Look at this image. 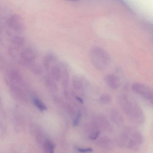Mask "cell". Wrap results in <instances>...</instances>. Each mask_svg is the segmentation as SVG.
Here are the masks:
<instances>
[{
    "mask_svg": "<svg viewBox=\"0 0 153 153\" xmlns=\"http://www.w3.org/2000/svg\"><path fill=\"white\" fill-rule=\"evenodd\" d=\"M45 85L49 90L52 92H55L58 90L57 82L49 75L45 76L44 78Z\"/></svg>",
    "mask_w": 153,
    "mask_h": 153,
    "instance_id": "obj_12",
    "label": "cell"
},
{
    "mask_svg": "<svg viewBox=\"0 0 153 153\" xmlns=\"http://www.w3.org/2000/svg\"><path fill=\"white\" fill-rule=\"evenodd\" d=\"M76 99L77 100L78 102H79L81 103H83V100H82V98H80V97H76Z\"/></svg>",
    "mask_w": 153,
    "mask_h": 153,
    "instance_id": "obj_23",
    "label": "cell"
},
{
    "mask_svg": "<svg viewBox=\"0 0 153 153\" xmlns=\"http://www.w3.org/2000/svg\"><path fill=\"white\" fill-rule=\"evenodd\" d=\"M132 88L135 93L153 104V90L149 87L140 83H134Z\"/></svg>",
    "mask_w": 153,
    "mask_h": 153,
    "instance_id": "obj_6",
    "label": "cell"
},
{
    "mask_svg": "<svg viewBox=\"0 0 153 153\" xmlns=\"http://www.w3.org/2000/svg\"><path fill=\"white\" fill-rule=\"evenodd\" d=\"M100 133H101V132H100V131L98 130L95 131H93V132L91 133V135L89 136V139L92 140H96L100 136Z\"/></svg>",
    "mask_w": 153,
    "mask_h": 153,
    "instance_id": "obj_20",
    "label": "cell"
},
{
    "mask_svg": "<svg viewBox=\"0 0 153 153\" xmlns=\"http://www.w3.org/2000/svg\"><path fill=\"white\" fill-rule=\"evenodd\" d=\"M32 101L34 105L41 111H45L47 109V107L45 105L36 97H33Z\"/></svg>",
    "mask_w": 153,
    "mask_h": 153,
    "instance_id": "obj_17",
    "label": "cell"
},
{
    "mask_svg": "<svg viewBox=\"0 0 153 153\" xmlns=\"http://www.w3.org/2000/svg\"><path fill=\"white\" fill-rule=\"evenodd\" d=\"M97 145L100 147L106 150H110L113 148V142L108 137H103L97 141Z\"/></svg>",
    "mask_w": 153,
    "mask_h": 153,
    "instance_id": "obj_13",
    "label": "cell"
},
{
    "mask_svg": "<svg viewBox=\"0 0 153 153\" xmlns=\"http://www.w3.org/2000/svg\"><path fill=\"white\" fill-rule=\"evenodd\" d=\"M81 114L80 112H79L77 114L75 118V120L73 121V125L74 126H76L78 125L79 123L81 118Z\"/></svg>",
    "mask_w": 153,
    "mask_h": 153,
    "instance_id": "obj_21",
    "label": "cell"
},
{
    "mask_svg": "<svg viewBox=\"0 0 153 153\" xmlns=\"http://www.w3.org/2000/svg\"><path fill=\"white\" fill-rule=\"evenodd\" d=\"M72 85L76 90L83 92L85 90L86 81L84 77L80 76H75L72 79Z\"/></svg>",
    "mask_w": 153,
    "mask_h": 153,
    "instance_id": "obj_7",
    "label": "cell"
},
{
    "mask_svg": "<svg viewBox=\"0 0 153 153\" xmlns=\"http://www.w3.org/2000/svg\"><path fill=\"white\" fill-rule=\"evenodd\" d=\"M11 42L15 47H21L25 44V38L20 36H15L11 39Z\"/></svg>",
    "mask_w": 153,
    "mask_h": 153,
    "instance_id": "obj_16",
    "label": "cell"
},
{
    "mask_svg": "<svg viewBox=\"0 0 153 153\" xmlns=\"http://www.w3.org/2000/svg\"><path fill=\"white\" fill-rule=\"evenodd\" d=\"M111 98L110 96L108 94H103L100 97V101L102 103L107 104L111 102Z\"/></svg>",
    "mask_w": 153,
    "mask_h": 153,
    "instance_id": "obj_18",
    "label": "cell"
},
{
    "mask_svg": "<svg viewBox=\"0 0 153 153\" xmlns=\"http://www.w3.org/2000/svg\"><path fill=\"white\" fill-rule=\"evenodd\" d=\"M45 150L47 153H53L54 150V145L50 141H47L45 143Z\"/></svg>",
    "mask_w": 153,
    "mask_h": 153,
    "instance_id": "obj_19",
    "label": "cell"
},
{
    "mask_svg": "<svg viewBox=\"0 0 153 153\" xmlns=\"http://www.w3.org/2000/svg\"><path fill=\"white\" fill-rule=\"evenodd\" d=\"M105 81L106 85L112 89H116L119 86V81L118 78L113 74L107 75L105 78Z\"/></svg>",
    "mask_w": 153,
    "mask_h": 153,
    "instance_id": "obj_9",
    "label": "cell"
},
{
    "mask_svg": "<svg viewBox=\"0 0 153 153\" xmlns=\"http://www.w3.org/2000/svg\"><path fill=\"white\" fill-rule=\"evenodd\" d=\"M99 124L97 125V126H100L102 129H103L105 130L110 131L112 130V127L109 123V121L105 118L104 116H101L99 118Z\"/></svg>",
    "mask_w": 153,
    "mask_h": 153,
    "instance_id": "obj_15",
    "label": "cell"
},
{
    "mask_svg": "<svg viewBox=\"0 0 153 153\" xmlns=\"http://www.w3.org/2000/svg\"><path fill=\"white\" fill-rule=\"evenodd\" d=\"M6 23L10 29L16 33H21L25 29L23 19L17 14H12L8 17Z\"/></svg>",
    "mask_w": 153,
    "mask_h": 153,
    "instance_id": "obj_5",
    "label": "cell"
},
{
    "mask_svg": "<svg viewBox=\"0 0 153 153\" xmlns=\"http://www.w3.org/2000/svg\"><path fill=\"white\" fill-rule=\"evenodd\" d=\"M62 73L61 80L62 84L64 88V90H67V88L69 83V74L68 68L64 64L61 63Z\"/></svg>",
    "mask_w": 153,
    "mask_h": 153,
    "instance_id": "obj_10",
    "label": "cell"
},
{
    "mask_svg": "<svg viewBox=\"0 0 153 153\" xmlns=\"http://www.w3.org/2000/svg\"><path fill=\"white\" fill-rule=\"evenodd\" d=\"M5 81L15 96L20 97L25 94V84L22 74L17 70H10L6 75Z\"/></svg>",
    "mask_w": 153,
    "mask_h": 153,
    "instance_id": "obj_1",
    "label": "cell"
},
{
    "mask_svg": "<svg viewBox=\"0 0 153 153\" xmlns=\"http://www.w3.org/2000/svg\"><path fill=\"white\" fill-rule=\"evenodd\" d=\"M36 57V53L34 50L28 47L20 52L19 59L21 64L31 68L35 64V62Z\"/></svg>",
    "mask_w": 153,
    "mask_h": 153,
    "instance_id": "obj_4",
    "label": "cell"
},
{
    "mask_svg": "<svg viewBox=\"0 0 153 153\" xmlns=\"http://www.w3.org/2000/svg\"><path fill=\"white\" fill-rule=\"evenodd\" d=\"M110 116L112 122L117 126H121L123 123V118L118 110L112 109L111 111Z\"/></svg>",
    "mask_w": 153,
    "mask_h": 153,
    "instance_id": "obj_11",
    "label": "cell"
},
{
    "mask_svg": "<svg viewBox=\"0 0 153 153\" xmlns=\"http://www.w3.org/2000/svg\"><path fill=\"white\" fill-rule=\"evenodd\" d=\"M129 138L131 140L140 146L144 141V137L141 133L138 131H134L131 132L130 131Z\"/></svg>",
    "mask_w": 153,
    "mask_h": 153,
    "instance_id": "obj_14",
    "label": "cell"
},
{
    "mask_svg": "<svg viewBox=\"0 0 153 153\" xmlns=\"http://www.w3.org/2000/svg\"><path fill=\"white\" fill-rule=\"evenodd\" d=\"M120 104L123 111L131 120L140 123L144 121L145 116L142 109L128 97H121Z\"/></svg>",
    "mask_w": 153,
    "mask_h": 153,
    "instance_id": "obj_2",
    "label": "cell"
},
{
    "mask_svg": "<svg viewBox=\"0 0 153 153\" xmlns=\"http://www.w3.org/2000/svg\"><path fill=\"white\" fill-rule=\"evenodd\" d=\"M90 57L93 66L100 71L105 70L110 64L111 58L109 53L101 47H93L90 50Z\"/></svg>",
    "mask_w": 153,
    "mask_h": 153,
    "instance_id": "obj_3",
    "label": "cell"
},
{
    "mask_svg": "<svg viewBox=\"0 0 153 153\" xmlns=\"http://www.w3.org/2000/svg\"><path fill=\"white\" fill-rule=\"evenodd\" d=\"M78 151L81 153H89L93 152V149L91 148H77Z\"/></svg>",
    "mask_w": 153,
    "mask_h": 153,
    "instance_id": "obj_22",
    "label": "cell"
},
{
    "mask_svg": "<svg viewBox=\"0 0 153 153\" xmlns=\"http://www.w3.org/2000/svg\"><path fill=\"white\" fill-rule=\"evenodd\" d=\"M58 61L57 57L53 53H48L45 55L43 60V65L45 68L48 71L50 67Z\"/></svg>",
    "mask_w": 153,
    "mask_h": 153,
    "instance_id": "obj_8",
    "label": "cell"
}]
</instances>
